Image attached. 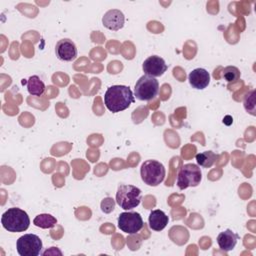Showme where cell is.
I'll use <instances>...</instances> for the list:
<instances>
[{"label":"cell","mask_w":256,"mask_h":256,"mask_svg":"<svg viewBox=\"0 0 256 256\" xmlns=\"http://www.w3.org/2000/svg\"><path fill=\"white\" fill-rule=\"evenodd\" d=\"M238 239L239 235L237 233L231 229H226L217 236V244L221 250L228 252L234 249Z\"/></svg>","instance_id":"13"},{"label":"cell","mask_w":256,"mask_h":256,"mask_svg":"<svg viewBox=\"0 0 256 256\" xmlns=\"http://www.w3.org/2000/svg\"><path fill=\"white\" fill-rule=\"evenodd\" d=\"M244 108L247 112H249L251 115L255 116V91L251 90L248 94H246L244 98Z\"/></svg>","instance_id":"19"},{"label":"cell","mask_w":256,"mask_h":256,"mask_svg":"<svg viewBox=\"0 0 256 256\" xmlns=\"http://www.w3.org/2000/svg\"><path fill=\"white\" fill-rule=\"evenodd\" d=\"M140 174L142 181L145 184L155 187L164 181L166 170L161 162L149 159L142 163Z\"/></svg>","instance_id":"3"},{"label":"cell","mask_w":256,"mask_h":256,"mask_svg":"<svg viewBox=\"0 0 256 256\" xmlns=\"http://www.w3.org/2000/svg\"><path fill=\"white\" fill-rule=\"evenodd\" d=\"M55 53L59 60L70 62L77 58V47L72 40L64 38L56 43Z\"/></svg>","instance_id":"10"},{"label":"cell","mask_w":256,"mask_h":256,"mask_svg":"<svg viewBox=\"0 0 256 256\" xmlns=\"http://www.w3.org/2000/svg\"><path fill=\"white\" fill-rule=\"evenodd\" d=\"M159 91L158 80L154 77L141 76L134 87V97L141 101H150L154 99Z\"/></svg>","instance_id":"6"},{"label":"cell","mask_w":256,"mask_h":256,"mask_svg":"<svg viewBox=\"0 0 256 256\" xmlns=\"http://www.w3.org/2000/svg\"><path fill=\"white\" fill-rule=\"evenodd\" d=\"M141 201V190L134 185H119L116 192V203L124 210L136 208Z\"/></svg>","instance_id":"4"},{"label":"cell","mask_w":256,"mask_h":256,"mask_svg":"<svg viewBox=\"0 0 256 256\" xmlns=\"http://www.w3.org/2000/svg\"><path fill=\"white\" fill-rule=\"evenodd\" d=\"M143 226V219L137 212H122L118 217V228L127 234H135Z\"/></svg>","instance_id":"8"},{"label":"cell","mask_w":256,"mask_h":256,"mask_svg":"<svg viewBox=\"0 0 256 256\" xmlns=\"http://www.w3.org/2000/svg\"><path fill=\"white\" fill-rule=\"evenodd\" d=\"M168 221H169L168 216L162 210H159V209L152 210L148 218L149 227L154 231L163 230L167 226Z\"/></svg>","instance_id":"14"},{"label":"cell","mask_w":256,"mask_h":256,"mask_svg":"<svg viewBox=\"0 0 256 256\" xmlns=\"http://www.w3.org/2000/svg\"><path fill=\"white\" fill-rule=\"evenodd\" d=\"M202 179V172L198 165L193 163L184 164L177 175V186L180 190L188 187H196L200 184Z\"/></svg>","instance_id":"5"},{"label":"cell","mask_w":256,"mask_h":256,"mask_svg":"<svg viewBox=\"0 0 256 256\" xmlns=\"http://www.w3.org/2000/svg\"><path fill=\"white\" fill-rule=\"evenodd\" d=\"M33 224L39 228H43V229H48V228H52L57 224V219L52 216L51 214L48 213H43V214H39L37 215L34 220H33Z\"/></svg>","instance_id":"16"},{"label":"cell","mask_w":256,"mask_h":256,"mask_svg":"<svg viewBox=\"0 0 256 256\" xmlns=\"http://www.w3.org/2000/svg\"><path fill=\"white\" fill-rule=\"evenodd\" d=\"M115 200L112 199L111 197H106L104 198L102 201H101V204H100V208L102 210V212L108 214V213H111L114 208H115Z\"/></svg>","instance_id":"20"},{"label":"cell","mask_w":256,"mask_h":256,"mask_svg":"<svg viewBox=\"0 0 256 256\" xmlns=\"http://www.w3.org/2000/svg\"><path fill=\"white\" fill-rule=\"evenodd\" d=\"M142 68L145 75L155 78V77L162 76L167 71L168 66L162 57L157 55H152L143 62Z\"/></svg>","instance_id":"9"},{"label":"cell","mask_w":256,"mask_h":256,"mask_svg":"<svg viewBox=\"0 0 256 256\" xmlns=\"http://www.w3.org/2000/svg\"><path fill=\"white\" fill-rule=\"evenodd\" d=\"M45 84L44 82L37 76H30L27 80V90L32 96H41L45 92Z\"/></svg>","instance_id":"15"},{"label":"cell","mask_w":256,"mask_h":256,"mask_svg":"<svg viewBox=\"0 0 256 256\" xmlns=\"http://www.w3.org/2000/svg\"><path fill=\"white\" fill-rule=\"evenodd\" d=\"M1 224L9 232H24L29 228L30 219L24 210L12 207L2 214Z\"/></svg>","instance_id":"2"},{"label":"cell","mask_w":256,"mask_h":256,"mask_svg":"<svg viewBox=\"0 0 256 256\" xmlns=\"http://www.w3.org/2000/svg\"><path fill=\"white\" fill-rule=\"evenodd\" d=\"M217 155L213 151H204L196 154V161L203 168H210L214 165Z\"/></svg>","instance_id":"17"},{"label":"cell","mask_w":256,"mask_h":256,"mask_svg":"<svg viewBox=\"0 0 256 256\" xmlns=\"http://www.w3.org/2000/svg\"><path fill=\"white\" fill-rule=\"evenodd\" d=\"M240 71L235 66H227L222 70V77L229 83L236 82L240 78Z\"/></svg>","instance_id":"18"},{"label":"cell","mask_w":256,"mask_h":256,"mask_svg":"<svg viewBox=\"0 0 256 256\" xmlns=\"http://www.w3.org/2000/svg\"><path fill=\"white\" fill-rule=\"evenodd\" d=\"M16 248L20 256H38L41 254L42 241L35 234H24L17 240Z\"/></svg>","instance_id":"7"},{"label":"cell","mask_w":256,"mask_h":256,"mask_svg":"<svg viewBox=\"0 0 256 256\" xmlns=\"http://www.w3.org/2000/svg\"><path fill=\"white\" fill-rule=\"evenodd\" d=\"M190 85L198 90L205 89L210 83V74L204 68H196L188 75Z\"/></svg>","instance_id":"12"},{"label":"cell","mask_w":256,"mask_h":256,"mask_svg":"<svg viewBox=\"0 0 256 256\" xmlns=\"http://www.w3.org/2000/svg\"><path fill=\"white\" fill-rule=\"evenodd\" d=\"M102 23L104 27L112 31H118L123 28L125 23L124 14L118 9L108 10L102 17Z\"/></svg>","instance_id":"11"},{"label":"cell","mask_w":256,"mask_h":256,"mask_svg":"<svg viewBox=\"0 0 256 256\" xmlns=\"http://www.w3.org/2000/svg\"><path fill=\"white\" fill-rule=\"evenodd\" d=\"M134 102L135 97L133 92L125 85H112L104 94L105 106L113 113L127 109Z\"/></svg>","instance_id":"1"}]
</instances>
